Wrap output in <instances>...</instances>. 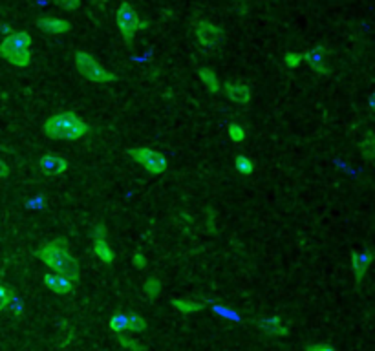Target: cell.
Wrapping results in <instances>:
<instances>
[{
  "label": "cell",
  "mask_w": 375,
  "mask_h": 351,
  "mask_svg": "<svg viewBox=\"0 0 375 351\" xmlns=\"http://www.w3.org/2000/svg\"><path fill=\"white\" fill-rule=\"evenodd\" d=\"M35 257L44 265L53 269L57 274L70 278L73 283L79 280V262L68 249V243L64 240H53L42 243L35 251Z\"/></svg>",
  "instance_id": "1"
},
{
  "label": "cell",
  "mask_w": 375,
  "mask_h": 351,
  "mask_svg": "<svg viewBox=\"0 0 375 351\" xmlns=\"http://www.w3.org/2000/svg\"><path fill=\"white\" fill-rule=\"evenodd\" d=\"M44 136L55 141H75L88 134V125L73 112H59L44 121Z\"/></svg>",
  "instance_id": "2"
},
{
  "label": "cell",
  "mask_w": 375,
  "mask_h": 351,
  "mask_svg": "<svg viewBox=\"0 0 375 351\" xmlns=\"http://www.w3.org/2000/svg\"><path fill=\"white\" fill-rule=\"evenodd\" d=\"M32 35L28 32H11L0 42V57L17 68H26L32 63Z\"/></svg>",
  "instance_id": "3"
},
{
  "label": "cell",
  "mask_w": 375,
  "mask_h": 351,
  "mask_svg": "<svg viewBox=\"0 0 375 351\" xmlns=\"http://www.w3.org/2000/svg\"><path fill=\"white\" fill-rule=\"evenodd\" d=\"M75 68L84 79H88L92 83H114L117 81V75L110 74L101 66L92 53L77 52L75 53Z\"/></svg>",
  "instance_id": "4"
},
{
  "label": "cell",
  "mask_w": 375,
  "mask_h": 351,
  "mask_svg": "<svg viewBox=\"0 0 375 351\" xmlns=\"http://www.w3.org/2000/svg\"><path fill=\"white\" fill-rule=\"evenodd\" d=\"M126 154L131 156L132 161H136L137 165L145 168L148 174H163L167 170L169 163L167 157L163 156L162 152H157V150H152L148 147H132L126 150Z\"/></svg>",
  "instance_id": "5"
},
{
  "label": "cell",
  "mask_w": 375,
  "mask_h": 351,
  "mask_svg": "<svg viewBox=\"0 0 375 351\" xmlns=\"http://www.w3.org/2000/svg\"><path fill=\"white\" fill-rule=\"evenodd\" d=\"M115 19H117V28H119L121 37H123L126 44H131L141 28L146 26L145 22H141L137 11L134 10V6L128 4V2H121Z\"/></svg>",
  "instance_id": "6"
},
{
  "label": "cell",
  "mask_w": 375,
  "mask_h": 351,
  "mask_svg": "<svg viewBox=\"0 0 375 351\" xmlns=\"http://www.w3.org/2000/svg\"><path fill=\"white\" fill-rule=\"evenodd\" d=\"M194 33H196L198 41L202 42L205 48L218 46L220 42H222V39H224V32H222V28L216 26V24H213V22H207V21L198 22V24H196V30H194Z\"/></svg>",
  "instance_id": "7"
},
{
  "label": "cell",
  "mask_w": 375,
  "mask_h": 351,
  "mask_svg": "<svg viewBox=\"0 0 375 351\" xmlns=\"http://www.w3.org/2000/svg\"><path fill=\"white\" fill-rule=\"evenodd\" d=\"M94 254L106 265L114 262L115 254L112 251V247H110L108 240H106V229H104V225H97L94 229Z\"/></svg>",
  "instance_id": "8"
},
{
  "label": "cell",
  "mask_w": 375,
  "mask_h": 351,
  "mask_svg": "<svg viewBox=\"0 0 375 351\" xmlns=\"http://www.w3.org/2000/svg\"><path fill=\"white\" fill-rule=\"evenodd\" d=\"M39 167H41L42 174L46 176H63L64 172H68V159H64L63 156H57V154H46V156L41 157L39 161Z\"/></svg>",
  "instance_id": "9"
},
{
  "label": "cell",
  "mask_w": 375,
  "mask_h": 351,
  "mask_svg": "<svg viewBox=\"0 0 375 351\" xmlns=\"http://www.w3.org/2000/svg\"><path fill=\"white\" fill-rule=\"evenodd\" d=\"M372 251H355L352 252V258H349V262H352V269H354L355 280L357 282H363L368 273V269L372 265Z\"/></svg>",
  "instance_id": "10"
},
{
  "label": "cell",
  "mask_w": 375,
  "mask_h": 351,
  "mask_svg": "<svg viewBox=\"0 0 375 351\" xmlns=\"http://www.w3.org/2000/svg\"><path fill=\"white\" fill-rule=\"evenodd\" d=\"M224 94L225 97L236 105H247L253 99V92L247 84L242 83H227L224 86Z\"/></svg>",
  "instance_id": "11"
},
{
  "label": "cell",
  "mask_w": 375,
  "mask_h": 351,
  "mask_svg": "<svg viewBox=\"0 0 375 351\" xmlns=\"http://www.w3.org/2000/svg\"><path fill=\"white\" fill-rule=\"evenodd\" d=\"M35 26L42 30L44 33H52V35H63L72 30V24L64 19H53V17H41L37 19Z\"/></svg>",
  "instance_id": "12"
},
{
  "label": "cell",
  "mask_w": 375,
  "mask_h": 351,
  "mask_svg": "<svg viewBox=\"0 0 375 351\" xmlns=\"http://www.w3.org/2000/svg\"><path fill=\"white\" fill-rule=\"evenodd\" d=\"M302 61H306V63L309 64L317 74H323V75L329 74V68L326 66V48L324 46L311 48L309 52L302 53Z\"/></svg>",
  "instance_id": "13"
},
{
  "label": "cell",
  "mask_w": 375,
  "mask_h": 351,
  "mask_svg": "<svg viewBox=\"0 0 375 351\" xmlns=\"http://www.w3.org/2000/svg\"><path fill=\"white\" fill-rule=\"evenodd\" d=\"M44 285L55 294H70L73 293V282L70 278L63 277V274H44Z\"/></svg>",
  "instance_id": "14"
},
{
  "label": "cell",
  "mask_w": 375,
  "mask_h": 351,
  "mask_svg": "<svg viewBox=\"0 0 375 351\" xmlns=\"http://www.w3.org/2000/svg\"><path fill=\"white\" fill-rule=\"evenodd\" d=\"M256 325L260 328L266 335L269 337H287L289 335V330L286 325L282 324V320L278 317H266V319H260L256 322Z\"/></svg>",
  "instance_id": "15"
},
{
  "label": "cell",
  "mask_w": 375,
  "mask_h": 351,
  "mask_svg": "<svg viewBox=\"0 0 375 351\" xmlns=\"http://www.w3.org/2000/svg\"><path fill=\"white\" fill-rule=\"evenodd\" d=\"M200 79H202V83L205 84V88H207V92H211V94H220L222 92V84H220V79L216 77V74H214L211 68H202L198 72Z\"/></svg>",
  "instance_id": "16"
},
{
  "label": "cell",
  "mask_w": 375,
  "mask_h": 351,
  "mask_svg": "<svg viewBox=\"0 0 375 351\" xmlns=\"http://www.w3.org/2000/svg\"><path fill=\"white\" fill-rule=\"evenodd\" d=\"M171 304L174 310L185 314L198 313V311L204 310V304H198V302H189V300H182V299H174Z\"/></svg>",
  "instance_id": "17"
},
{
  "label": "cell",
  "mask_w": 375,
  "mask_h": 351,
  "mask_svg": "<svg viewBox=\"0 0 375 351\" xmlns=\"http://www.w3.org/2000/svg\"><path fill=\"white\" fill-rule=\"evenodd\" d=\"M110 330L115 331V333H123V331H128V325H131V313H119L110 319Z\"/></svg>",
  "instance_id": "18"
},
{
  "label": "cell",
  "mask_w": 375,
  "mask_h": 351,
  "mask_svg": "<svg viewBox=\"0 0 375 351\" xmlns=\"http://www.w3.org/2000/svg\"><path fill=\"white\" fill-rule=\"evenodd\" d=\"M360 154L368 159V161H372L374 159V154H375V137L372 132H368V136L360 141Z\"/></svg>",
  "instance_id": "19"
},
{
  "label": "cell",
  "mask_w": 375,
  "mask_h": 351,
  "mask_svg": "<svg viewBox=\"0 0 375 351\" xmlns=\"http://www.w3.org/2000/svg\"><path fill=\"white\" fill-rule=\"evenodd\" d=\"M236 170H238L242 176H251V174L255 172V163L251 161L247 156H236Z\"/></svg>",
  "instance_id": "20"
},
{
  "label": "cell",
  "mask_w": 375,
  "mask_h": 351,
  "mask_svg": "<svg viewBox=\"0 0 375 351\" xmlns=\"http://www.w3.org/2000/svg\"><path fill=\"white\" fill-rule=\"evenodd\" d=\"M143 289H145L146 297L151 300H154L160 297V293H162V282H160L157 278H148L145 282V285H143Z\"/></svg>",
  "instance_id": "21"
},
{
  "label": "cell",
  "mask_w": 375,
  "mask_h": 351,
  "mask_svg": "<svg viewBox=\"0 0 375 351\" xmlns=\"http://www.w3.org/2000/svg\"><path fill=\"white\" fill-rule=\"evenodd\" d=\"M227 134H229V139L233 143H242L245 137H247L244 126L236 125V123H231V125L227 126Z\"/></svg>",
  "instance_id": "22"
},
{
  "label": "cell",
  "mask_w": 375,
  "mask_h": 351,
  "mask_svg": "<svg viewBox=\"0 0 375 351\" xmlns=\"http://www.w3.org/2000/svg\"><path fill=\"white\" fill-rule=\"evenodd\" d=\"M146 330V320L143 317L136 313H131V325H128V331H134V333H140V331Z\"/></svg>",
  "instance_id": "23"
},
{
  "label": "cell",
  "mask_w": 375,
  "mask_h": 351,
  "mask_svg": "<svg viewBox=\"0 0 375 351\" xmlns=\"http://www.w3.org/2000/svg\"><path fill=\"white\" fill-rule=\"evenodd\" d=\"M119 344L128 351H146V348L141 342L134 341L132 337H119Z\"/></svg>",
  "instance_id": "24"
},
{
  "label": "cell",
  "mask_w": 375,
  "mask_h": 351,
  "mask_svg": "<svg viewBox=\"0 0 375 351\" xmlns=\"http://www.w3.org/2000/svg\"><path fill=\"white\" fill-rule=\"evenodd\" d=\"M287 68H298V64L302 63V53H287L284 57Z\"/></svg>",
  "instance_id": "25"
},
{
  "label": "cell",
  "mask_w": 375,
  "mask_h": 351,
  "mask_svg": "<svg viewBox=\"0 0 375 351\" xmlns=\"http://www.w3.org/2000/svg\"><path fill=\"white\" fill-rule=\"evenodd\" d=\"M11 302V291L0 283V311H4Z\"/></svg>",
  "instance_id": "26"
},
{
  "label": "cell",
  "mask_w": 375,
  "mask_h": 351,
  "mask_svg": "<svg viewBox=\"0 0 375 351\" xmlns=\"http://www.w3.org/2000/svg\"><path fill=\"white\" fill-rule=\"evenodd\" d=\"M52 2H55L57 6H61L63 10H68V11H75L81 6V0H52Z\"/></svg>",
  "instance_id": "27"
},
{
  "label": "cell",
  "mask_w": 375,
  "mask_h": 351,
  "mask_svg": "<svg viewBox=\"0 0 375 351\" xmlns=\"http://www.w3.org/2000/svg\"><path fill=\"white\" fill-rule=\"evenodd\" d=\"M132 262H134V268H136V269H145L146 268L145 254H141L140 251L134 252V258H132Z\"/></svg>",
  "instance_id": "28"
},
{
  "label": "cell",
  "mask_w": 375,
  "mask_h": 351,
  "mask_svg": "<svg viewBox=\"0 0 375 351\" xmlns=\"http://www.w3.org/2000/svg\"><path fill=\"white\" fill-rule=\"evenodd\" d=\"M307 351H335L334 346H328V344H315V346H309Z\"/></svg>",
  "instance_id": "29"
},
{
  "label": "cell",
  "mask_w": 375,
  "mask_h": 351,
  "mask_svg": "<svg viewBox=\"0 0 375 351\" xmlns=\"http://www.w3.org/2000/svg\"><path fill=\"white\" fill-rule=\"evenodd\" d=\"M8 176H10V167H8V163L0 159V179L8 178Z\"/></svg>",
  "instance_id": "30"
}]
</instances>
